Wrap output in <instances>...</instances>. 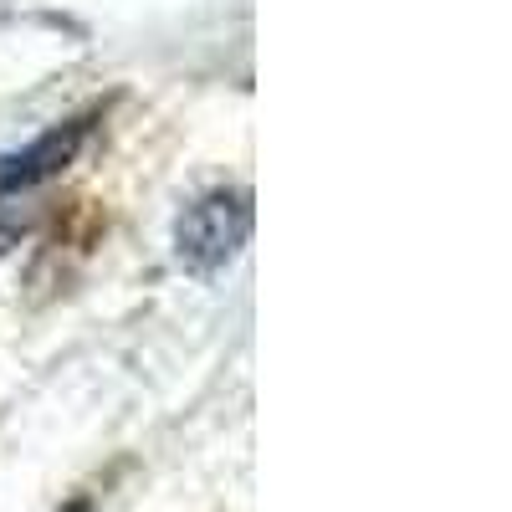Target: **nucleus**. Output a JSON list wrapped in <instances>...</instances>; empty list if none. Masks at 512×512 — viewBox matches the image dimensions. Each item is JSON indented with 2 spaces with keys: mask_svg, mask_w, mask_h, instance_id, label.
<instances>
[{
  "mask_svg": "<svg viewBox=\"0 0 512 512\" xmlns=\"http://www.w3.org/2000/svg\"><path fill=\"white\" fill-rule=\"evenodd\" d=\"M251 236V195L246 190H210L175 221V262L195 277L221 272Z\"/></svg>",
  "mask_w": 512,
  "mask_h": 512,
  "instance_id": "1",
  "label": "nucleus"
},
{
  "mask_svg": "<svg viewBox=\"0 0 512 512\" xmlns=\"http://www.w3.org/2000/svg\"><path fill=\"white\" fill-rule=\"evenodd\" d=\"M88 134H93V118H72V123H62V128H47V134L31 139L26 149L0 154V200L26 195V190H36V185L57 180L62 169L77 159V149L88 144Z\"/></svg>",
  "mask_w": 512,
  "mask_h": 512,
  "instance_id": "2",
  "label": "nucleus"
}]
</instances>
